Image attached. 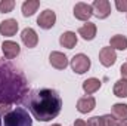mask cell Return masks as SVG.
<instances>
[{
    "label": "cell",
    "instance_id": "cell-1",
    "mask_svg": "<svg viewBox=\"0 0 127 126\" xmlns=\"http://www.w3.org/2000/svg\"><path fill=\"white\" fill-rule=\"evenodd\" d=\"M28 92L25 77L12 65H0V116L10 111V105L21 102Z\"/></svg>",
    "mask_w": 127,
    "mask_h": 126
},
{
    "label": "cell",
    "instance_id": "cell-2",
    "mask_svg": "<svg viewBox=\"0 0 127 126\" xmlns=\"http://www.w3.org/2000/svg\"><path fill=\"white\" fill-rule=\"evenodd\" d=\"M30 111L38 122H49L61 113L62 99L55 89H37L30 95L28 101Z\"/></svg>",
    "mask_w": 127,
    "mask_h": 126
},
{
    "label": "cell",
    "instance_id": "cell-3",
    "mask_svg": "<svg viewBox=\"0 0 127 126\" xmlns=\"http://www.w3.org/2000/svg\"><path fill=\"white\" fill-rule=\"evenodd\" d=\"M3 126H32V119L22 107H16L3 116Z\"/></svg>",
    "mask_w": 127,
    "mask_h": 126
},
{
    "label": "cell",
    "instance_id": "cell-4",
    "mask_svg": "<svg viewBox=\"0 0 127 126\" xmlns=\"http://www.w3.org/2000/svg\"><path fill=\"white\" fill-rule=\"evenodd\" d=\"M71 68L77 74H84L90 68V58L84 54H77L71 60Z\"/></svg>",
    "mask_w": 127,
    "mask_h": 126
},
{
    "label": "cell",
    "instance_id": "cell-5",
    "mask_svg": "<svg viewBox=\"0 0 127 126\" xmlns=\"http://www.w3.org/2000/svg\"><path fill=\"white\" fill-rule=\"evenodd\" d=\"M55 22H56V13H55L52 9H44V10L38 15V18H37V24H38V27L43 28V30L52 28V27L55 25Z\"/></svg>",
    "mask_w": 127,
    "mask_h": 126
},
{
    "label": "cell",
    "instance_id": "cell-6",
    "mask_svg": "<svg viewBox=\"0 0 127 126\" xmlns=\"http://www.w3.org/2000/svg\"><path fill=\"white\" fill-rule=\"evenodd\" d=\"M93 7V15L99 19H105L111 13V3L108 0H95L92 3Z\"/></svg>",
    "mask_w": 127,
    "mask_h": 126
},
{
    "label": "cell",
    "instance_id": "cell-7",
    "mask_svg": "<svg viewBox=\"0 0 127 126\" xmlns=\"http://www.w3.org/2000/svg\"><path fill=\"white\" fill-rule=\"evenodd\" d=\"M92 15H93V7H92V4L83 3V1L75 3V6H74V16H75L77 19L89 22V19H90Z\"/></svg>",
    "mask_w": 127,
    "mask_h": 126
},
{
    "label": "cell",
    "instance_id": "cell-8",
    "mask_svg": "<svg viewBox=\"0 0 127 126\" xmlns=\"http://www.w3.org/2000/svg\"><path fill=\"white\" fill-rule=\"evenodd\" d=\"M99 61L103 67H111L114 65L117 61V54L115 51L111 48V46H106V48H102L100 52H99Z\"/></svg>",
    "mask_w": 127,
    "mask_h": 126
},
{
    "label": "cell",
    "instance_id": "cell-9",
    "mask_svg": "<svg viewBox=\"0 0 127 126\" xmlns=\"http://www.w3.org/2000/svg\"><path fill=\"white\" fill-rule=\"evenodd\" d=\"M95 107H96V99L92 95H84V96H81V98L77 101V110H78V113H81V114L90 113Z\"/></svg>",
    "mask_w": 127,
    "mask_h": 126
},
{
    "label": "cell",
    "instance_id": "cell-10",
    "mask_svg": "<svg viewBox=\"0 0 127 126\" xmlns=\"http://www.w3.org/2000/svg\"><path fill=\"white\" fill-rule=\"evenodd\" d=\"M1 51H3V55L6 60H13L19 55L21 52V48L16 42H12V40H6L1 43Z\"/></svg>",
    "mask_w": 127,
    "mask_h": 126
},
{
    "label": "cell",
    "instance_id": "cell-11",
    "mask_svg": "<svg viewBox=\"0 0 127 126\" xmlns=\"http://www.w3.org/2000/svg\"><path fill=\"white\" fill-rule=\"evenodd\" d=\"M49 63H50L52 67H55L56 70H65L68 67V58H66V55L62 54V52L53 51L49 55Z\"/></svg>",
    "mask_w": 127,
    "mask_h": 126
},
{
    "label": "cell",
    "instance_id": "cell-12",
    "mask_svg": "<svg viewBox=\"0 0 127 126\" xmlns=\"http://www.w3.org/2000/svg\"><path fill=\"white\" fill-rule=\"evenodd\" d=\"M18 31V21L16 19H4L0 22V34L4 36V37H12L15 36Z\"/></svg>",
    "mask_w": 127,
    "mask_h": 126
},
{
    "label": "cell",
    "instance_id": "cell-13",
    "mask_svg": "<svg viewBox=\"0 0 127 126\" xmlns=\"http://www.w3.org/2000/svg\"><path fill=\"white\" fill-rule=\"evenodd\" d=\"M21 40H22V43L27 46V48H35L37 46V43H38V36H37V33L34 31L32 28L30 27H27V28H24L22 33H21Z\"/></svg>",
    "mask_w": 127,
    "mask_h": 126
},
{
    "label": "cell",
    "instance_id": "cell-14",
    "mask_svg": "<svg viewBox=\"0 0 127 126\" xmlns=\"http://www.w3.org/2000/svg\"><path fill=\"white\" fill-rule=\"evenodd\" d=\"M96 31H97V28H96V24H93V22H86L84 25H81L78 28V34L84 40H93L96 37Z\"/></svg>",
    "mask_w": 127,
    "mask_h": 126
},
{
    "label": "cell",
    "instance_id": "cell-15",
    "mask_svg": "<svg viewBox=\"0 0 127 126\" xmlns=\"http://www.w3.org/2000/svg\"><path fill=\"white\" fill-rule=\"evenodd\" d=\"M100 86H102V82L99 79H96V77H90V79L83 82V91L87 95H92L95 92H97L100 89Z\"/></svg>",
    "mask_w": 127,
    "mask_h": 126
},
{
    "label": "cell",
    "instance_id": "cell-16",
    "mask_svg": "<svg viewBox=\"0 0 127 126\" xmlns=\"http://www.w3.org/2000/svg\"><path fill=\"white\" fill-rule=\"evenodd\" d=\"M59 43H61V46L66 48V49H72L77 45V36H75V33H72V31L62 33L61 37H59Z\"/></svg>",
    "mask_w": 127,
    "mask_h": 126
},
{
    "label": "cell",
    "instance_id": "cell-17",
    "mask_svg": "<svg viewBox=\"0 0 127 126\" xmlns=\"http://www.w3.org/2000/svg\"><path fill=\"white\" fill-rule=\"evenodd\" d=\"M109 46L115 51V49H118V51H126L127 49V37L126 36H123V34H115V36H112L111 39H109Z\"/></svg>",
    "mask_w": 127,
    "mask_h": 126
},
{
    "label": "cell",
    "instance_id": "cell-18",
    "mask_svg": "<svg viewBox=\"0 0 127 126\" xmlns=\"http://www.w3.org/2000/svg\"><path fill=\"white\" fill-rule=\"evenodd\" d=\"M111 116L115 120H127V104H114L111 110Z\"/></svg>",
    "mask_w": 127,
    "mask_h": 126
},
{
    "label": "cell",
    "instance_id": "cell-19",
    "mask_svg": "<svg viewBox=\"0 0 127 126\" xmlns=\"http://www.w3.org/2000/svg\"><path fill=\"white\" fill-rule=\"evenodd\" d=\"M38 6H40V1L38 0H25L22 3V7H21L22 9V15L24 16H31V15H34L37 12Z\"/></svg>",
    "mask_w": 127,
    "mask_h": 126
},
{
    "label": "cell",
    "instance_id": "cell-20",
    "mask_svg": "<svg viewBox=\"0 0 127 126\" xmlns=\"http://www.w3.org/2000/svg\"><path fill=\"white\" fill-rule=\"evenodd\" d=\"M114 95L118 98H127V80L120 79L114 83Z\"/></svg>",
    "mask_w": 127,
    "mask_h": 126
},
{
    "label": "cell",
    "instance_id": "cell-21",
    "mask_svg": "<svg viewBox=\"0 0 127 126\" xmlns=\"http://www.w3.org/2000/svg\"><path fill=\"white\" fill-rule=\"evenodd\" d=\"M13 7H15V1H13V0H1V1H0V12H1V13L12 12Z\"/></svg>",
    "mask_w": 127,
    "mask_h": 126
},
{
    "label": "cell",
    "instance_id": "cell-22",
    "mask_svg": "<svg viewBox=\"0 0 127 126\" xmlns=\"http://www.w3.org/2000/svg\"><path fill=\"white\" fill-rule=\"evenodd\" d=\"M100 120H102V126H117L118 125V122H117L111 114L100 116Z\"/></svg>",
    "mask_w": 127,
    "mask_h": 126
},
{
    "label": "cell",
    "instance_id": "cell-23",
    "mask_svg": "<svg viewBox=\"0 0 127 126\" xmlns=\"http://www.w3.org/2000/svg\"><path fill=\"white\" fill-rule=\"evenodd\" d=\"M115 7L118 12H127V0H115Z\"/></svg>",
    "mask_w": 127,
    "mask_h": 126
},
{
    "label": "cell",
    "instance_id": "cell-24",
    "mask_svg": "<svg viewBox=\"0 0 127 126\" xmlns=\"http://www.w3.org/2000/svg\"><path fill=\"white\" fill-rule=\"evenodd\" d=\"M87 122H89V126H102V120H100L99 116H95V117L89 119Z\"/></svg>",
    "mask_w": 127,
    "mask_h": 126
},
{
    "label": "cell",
    "instance_id": "cell-25",
    "mask_svg": "<svg viewBox=\"0 0 127 126\" xmlns=\"http://www.w3.org/2000/svg\"><path fill=\"white\" fill-rule=\"evenodd\" d=\"M120 73H121L123 79H124V80H127V63L121 65V68H120Z\"/></svg>",
    "mask_w": 127,
    "mask_h": 126
},
{
    "label": "cell",
    "instance_id": "cell-26",
    "mask_svg": "<svg viewBox=\"0 0 127 126\" xmlns=\"http://www.w3.org/2000/svg\"><path fill=\"white\" fill-rule=\"evenodd\" d=\"M74 126H89V122H86V120H83V119H77V120L74 122Z\"/></svg>",
    "mask_w": 127,
    "mask_h": 126
},
{
    "label": "cell",
    "instance_id": "cell-27",
    "mask_svg": "<svg viewBox=\"0 0 127 126\" xmlns=\"http://www.w3.org/2000/svg\"><path fill=\"white\" fill-rule=\"evenodd\" d=\"M117 126H127V120H123V122H118Z\"/></svg>",
    "mask_w": 127,
    "mask_h": 126
},
{
    "label": "cell",
    "instance_id": "cell-28",
    "mask_svg": "<svg viewBox=\"0 0 127 126\" xmlns=\"http://www.w3.org/2000/svg\"><path fill=\"white\" fill-rule=\"evenodd\" d=\"M0 126H3V119H1V116H0Z\"/></svg>",
    "mask_w": 127,
    "mask_h": 126
},
{
    "label": "cell",
    "instance_id": "cell-29",
    "mask_svg": "<svg viewBox=\"0 0 127 126\" xmlns=\"http://www.w3.org/2000/svg\"><path fill=\"white\" fill-rule=\"evenodd\" d=\"M50 126H61V125H58V123H56V125H50Z\"/></svg>",
    "mask_w": 127,
    "mask_h": 126
},
{
    "label": "cell",
    "instance_id": "cell-30",
    "mask_svg": "<svg viewBox=\"0 0 127 126\" xmlns=\"http://www.w3.org/2000/svg\"><path fill=\"white\" fill-rule=\"evenodd\" d=\"M0 65H1V60H0Z\"/></svg>",
    "mask_w": 127,
    "mask_h": 126
}]
</instances>
